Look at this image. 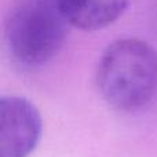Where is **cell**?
I'll use <instances>...</instances> for the list:
<instances>
[{"label": "cell", "mask_w": 157, "mask_h": 157, "mask_svg": "<svg viewBox=\"0 0 157 157\" xmlns=\"http://www.w3.org/2000/svg\"><path fill=\"white\" fill-rule=\"evenodd\" d=\"M97 86L103 99L117 110L144 108L157 92V52L138 39L114 41L99 59Z\"/></svg>", "instance_id": "6da1fadb"}, {"label": "cell", "mask_w": 157, "mask_h": 157, "mask_svg": "<svg viewBox=\"0 0 157 157\" xmlns=\"http://www.w3.org/2000/svg\"><path fill=\"white\" fill-rule=\"evenodd\" d=\"M69 26L58 0H18L6 24V41L18 62L39 66L59 52Z\"/></svg>", "instance_id": "7a4b0ae2"}, {"label": "cell", "mask_w": 157, "mask_h": 157, "mask_svg": "<svg viewBox=\"0 0 157 157\" xmlns=\"http://www.w3.org/2000/svg\"><path fill=\"white\" fill-rule=\"evenodd\" d=\"M40 113L21 97L0 101V157H28L41 136Z\"/></svg>", "instance_id": "3957f363"}, {"label": "cell", "mask_w": 157, "mask_h": 157, "mask_svg": "<svg viewBox=\"0 0 157 157\" xmlns=\"http://www.w3.org/2000/svg\"><path fill=\"white\" fill-rule=\"evenodd\" d=\"M72 26L97 30L113 24L123 14L128 0H58Z\"/></svg>", "instance_id": "277c9868"}]
</instances>
